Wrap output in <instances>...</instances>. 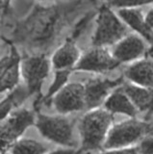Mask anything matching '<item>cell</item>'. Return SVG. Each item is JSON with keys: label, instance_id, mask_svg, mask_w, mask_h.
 <instances>
[{"label": "cell", "instance_id": "obj_1", "mask_svg": "<svg viewBox=\"0 0 153 154\" xmlns=\"http://www.w3.org/2000/svg\"><path fill=\"white\" fill-rule=\"evenodd\" d=\"M112 122L113 116L107 110L93 109L86 114L79 124L83 150H94L104 146Z\"/></svg>", "mask_w": 153, "mask_h": 154}, {"label": "cell", "instance_id": "obj_2", "mask_svg": "<svg viewBox=\"0 0 153 154\" xmlns=\"http://www.w3.org/2000/svg\"><path fill=\"white\" fill-rule=\"evenodd\" d=\"M95 23L92 38L93 46H113L127 35V25L110 5H103L100 8Z\"/></svg>", "mask_w": 153, "mask_h": 154}, {"label": "cell", "instance_id": "obj_3", "mask_svg": "<svg viewBox=\"0 0 153 154\" xmlns=\"http://www.w3.org/2000/svg\"><path fill=\"white\" fill-rule=\"evenodd\" d=\"M152 131L153 126L148 122L134 119L124 120L111 127L104 146L108 149L130 146Z\"/></svg>", "mask_w": 153, "mask_h": 154}, {"label": "cell", "instance_id": "obj_4", "mask_svg": "<svg viewBox=\"0 0 153 154\" xmlns=\"http://www.w3.org/2000/svg\"><path fill=\"white\" fill-rule=\"evenodd\" d=\"M36 125L41 134L49 141L60 146L73 147V125L69 119L62 116H38Z\"/></svg>", "mask_w": 153, "mask_h": 154}, {"label": "cell", "instance_id": "obj_5", "mask_svg": "<svg viewBox=\"0 0 153 154\" xmlns=\"http://www.w3.org/2000/svg\"><path fill=\"white\" fill-rule=\"evenodd\" d=\"M51 61L45 56H30L21 60V76L30 94L40 93L41 85L49 74Z\"/></svg>", "mask_w": 153, "mask_h": 154}, {"label": "cell", "instance_id": "obj_6", "mask_svg": "<svg viewBox=\"0 0 153 154\" xmlns=\"http://www.w3.org/2000/svg\"><path fill=\"white\" fill-rule=\"evenodd\" d=\"M1 143L2 148L17 141L25 130L35 122V116L32 111L20 109L10 114L2 120Z\"/></svg>", "mask_w": 153, "mask_h": 154}, {"label": "cell", "instance_id": "obj_7", "mask_svg": "<svg viewBox=\"0 0 153 154\" xmlns=\"http://www.w3.org/2000/svg\"><path fill=\"white\" fill-rule=\"evenodd\" d=\"M118 65L108 47L93 46L82 54L74 69L102 73L115 69Z\"/></svg>", "mask_w": 153, "mask_h": 154}, {"label": "cell", "instance_id": "obj_8", "mask_svg": "<svg viewBox=\"0 0 153 154\" xmlns=\"http://www.w3.org/2000/svg\"><path fill=\"white\" fill-rule=\"evenodd\" d=\"M55 110L60 114H69L82 110L86 107L84 84L68 83L53 99Z\"/></svg>", "mask_w": 153, "mask_h": 154}, {"label": "cell", "instance_id": "obj_9", "mask_svg": "<svg viewBox=\"0 0 153 154\" xmlns=\"http://www.w3.org/2000/svg\"><path fill=\"white\" fill-rule=\"evenodd\" d=\"M147 50V42L143 38L134 34H127L116 45H113L112 54L118 64L134 63L142 58Z\"/></svg>", "mask_w": 153, "mask_h": 154}, {"label": "cell", "instance_id": "obj_10", "mask_svg": "<svg viewBox=\"0 0 153 154\" xmlns=\"http://www.w3.org/2000/svg\"><path fill=\"white\" fill-rule=\"evenodd\" d=\"M21 60L16 47L11 45V51L8 56L2 58L0 65V90L1 93L12 91L20 85L21 78Z\"/></svg>", "mask_w": 153, "mask_h": 154}, {"label": "cell", "instance_id": "obj_11", "mask_svg": "<svg viewBox=\"0 0 153 154\" xmlns=\"http://www.w3.org/2000/svg\"><path fill=\"white\" fill-rule=\"evenodd\" d=\"M122 78L117 80L109 79H92L84 84L86 107L89 109H96L101 105L110 94L113 89L121 85Z\"/></svg>", "mask_w": 153, "mask_h": 154}, {"label": "cell", "instance_id": "obj_12", "mask_svg": "<svg viewBox=\"0 0 153 154\" xmlns=\"http://www.w3.org/2000/svg\"><path fill=\"white\" fill-rule=\"evenodd\" d=\"M118 14L122 21L137 35L141 36L148 45H153V30L147 25L145 17L138 8L118 9Z\"/></svg>", "mask_w": 153, "mask_h": 154}, {"label": "cell", "instance_id": "obj_13", "mask_svg": "<svg viewBox=\"0 0 153 154\" xmlns=\"http://www.w3.org/2000/svg\"><path fill=\"white\" fill-rule=\"evenodd\" d=\"M124 75L132 84L153 89V61L142 58L131 63L126 67Z\"/></svg>", "mask_w": 153, "mask_h": 154}, {"label": "cell", "instance_id": "obj_14", "mask_svg": "<svg viewBox=\"0 0 153 154\" xmlns=\"http://www.w3.org/2000/svg\"><path fill=\"white\" fill-rule=\"evenodd\" d=\"M81 51L72 40H66L51 58V65L56 70L74 69L80 60Z\"/></svg>", "mask_w": 153, "mask_h": 154}, {"label": "cell", "instance_id": "obj_15", "mask_svg": "<svg viewBox=\"0 0 153 154\" xmlns=\"http://www.w3.org/2000/svg\"><path fill=\"white\" fill-rule=\"evenodd\" d=\"M105 109L111 114H122L129 117H135L138 109L124 91L123 87H118L108 95L104 102Z\"/></svg>", "mask_w": 153, "mask_h": 154}, {"label": "cell", "instance_id": "obj_16", "mask_svg": "<svg viewBox=\"0 0 153 154\" xmlns=\"http://www.w3.org/2000/svg\"><path fill=\"white\" fill-rule=\"evenodd\" d=\"M122 87L138 110L146 111L153 108V89L132 83L124 84Z\"/></svg>", "mask_w": 153, "mask_h": 154}, {"label": "cell", "instance_id": "obj_17", "mask_svg": "<svg viewBox=\"0 0 153 154\" xmlns=\"http://www.w3.org/2000/svg\"><path fill=\"white\" fill-rule=\"evenodd\" d=\"M29 95L31 94L26 86L22 87L18 85L15 89L10 91V94L1 102V119H5L16 108L20 107Z\"/></svg>", "mask_w": 153, "mask_h": 154}, {"label": "cell", "instance_id": "obj_18", "mask_svg": "<svg viewBox=\"0 0 153 154\" xmlns=\"http://www.w3.org/2000/svg\"><path fill=\"white\" fill-rule=\"evenodd\" d=\"M47 147L41 143L31 139L17 140L11 144V154H46Z\"/></svg>", "mask_w": 153, "mask_h": 154}, {"label": "cell", "instance_id": "obj_19", "mask_svg": "<svg viewBox=\"0 0 153 154\" xmlns=\"http://www.w3.org/2000/svg\"><path fill=\"white\" fill-rule=\"evenodd\" d=\"M69 74H70V70L69 69L56 70L54 81L52 82L51 86L49 87L48 91H47L46 95L44 98V102H47V101H49L50 99H53L54 96L68 84Z\"/></svg>", "mask_w": 153, "mask_h": 154}, {"label": "cell", "instance_id": "obj_20", "mask_svg": "<svg viewBox=\"0 0 153 154\" xmlns=\"http://www.w3.org/2000/svg\"><path fill=\"white\" fill-rule=\"evenodd\" d=\"M110 6L118 9L139 8L145 5L153 4V0H110Z\"/></svg>", "mask_w": 153, "mask_h": 154}, {"label": "cell", "instance_id": "obj_21", "mask_svg": "<svg viewBox=\"0 0 153 154\" xmlns=\"http://www.w3.org/2000/svg\"><path fill=\"white\" fill-rule=\"evenodd\" d=\"M141 154H153V136H146L143 138L140 146H138Z\"/></svg>", "mask_w": 153, "mask_h": 154}, {"label": "cell", "instance_id": "obj_22", "mask_svg": "<svg viewBox=\"0 0 153 154\" xmlns=\"http://www.w3.org/2000/svg\"><path fill=\"white\" fill-rule=\"evenodd\" d=\"M101 154H141L139 151L138 147H119V148H113L109 149L107 152Z\"/></svg>", "mask_w": 153, "mask_h": 154}, {"label": "cell", "instance_id": "obj_23", "mask_svg": "<svg viewBox=\"0 0 153 154\" xmlns=\"http://www.w3.org/2000/svg\"><path fill=\"white\" fill-rule=\"evenodd\" d=\"M48 154H82V150H74V149L66 148V149H57Z\"/></svg>", "mask_w": 153, "mask_h": 154}, {"label": "cell", "instance_id": "obj_24", "mask_svg": "<svg viewBox=\"0 0 153 154\" xmlns=\"http://www.w3.org/2000/svg\"><path fill=\"white\" fill-rule=\"evenodd\" d=\"M145 17V21L147 23V25L153 30V7L148 10V12L146 13Z\"/></svg>", "mask_w": 153, "mask_h": 154}, {"label": "cell", "instance_id": "obj_25", "mask_svg": "<svg viewBox=\"0 0 153 154\" xmlns=\"http://www.w3.org/2000/svg\"><path fill=\"white\" fill-rule=\"evenodd\" d=\"M2 3L4 4V8L8 9L9 5H10V3H11V0H2Z\"/></svg>", "mask_w": 153, "mask_h": 154}, {"label": "cell", "instance_id": "obj_26", "mask_svg": "<svg viewBox=\"0 0 153 154\" xmlns=\"http://www.w3.org/2000/svg\"><path fill=\"white\" fill-rule=\"evenodd\" d=\"M2 154H11V153H8V152H4V150H2Z\"/></svg>", "mask_w": 153, "mask_h": 154}, {"label": "cell", "instance_id": "obj_27", "mask_svg": "<svg viewBox=\"0 0 153 154\" xmlns=\"http://www.w3.org/2000/svg\"><path fill=\"white\" fill-rule=\"evenodd\" d=\"M39 1H50V0H39Z\"/></svg>", "mask_w": 153, "mask_h": 154}, {"label": "cell", "instance_id": "obj_28", "mask_svg": "<svg viewBox=\"0 0 153 154\" xmlns=\"http://www.w3.org/2000/svg\"><path fill=\"white\" fill-rule=\"evenodd\" d=\"M107 1H109V2H110V0H107Z\"/></svg>", "mask_w": 153, "mask_h": 154}]
</instances>
